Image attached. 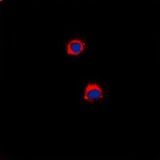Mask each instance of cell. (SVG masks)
<instances>
[{"label": "cell", "instance_id": "cell-1", "mask_svg": "<svg viewBox=\"0 0 160 160\" xmlns=\"http://www.w3.org/2000/svg\"><path fill=\"white\" fill-rule=\"evenodd\" d=\"M78 99L87 106L102 105L108 100V91L103 82L98 78L83 80L80 84Z\"/></svg>", "mask_w": 160, "mask_h": 160}, {"label": "cell", "instance_id": "cell-2", "mask_svg": "<svg viewBox=\"0 0 160 160\" xmlns=\"http://www.w3.org/2000/svg\"><path fill=\"white\" fill-rule=\"evenodd\" d=\"M89 48L87 36L75 33L68 35L62 45L63 55L71 61H82L87 58Z\"/></svg>", "mask_w": 160, "mask_h": 160}]
</instances>
